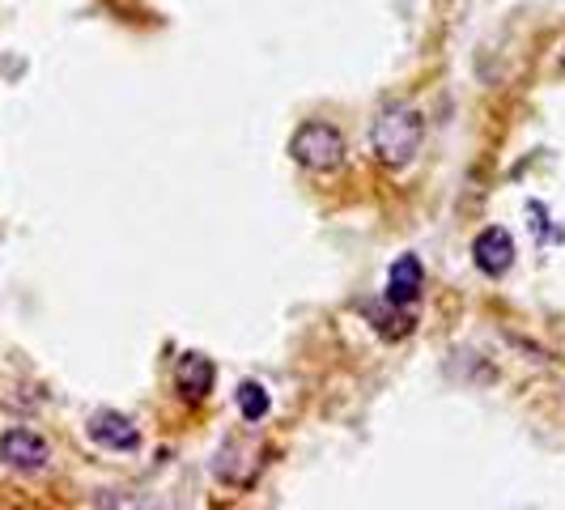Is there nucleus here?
<instances>
[{
    "label": "nucleus",
    "mask_w": 565,
    "mask_h": 510,
    "mask_svg": "<svg viewBox=\"0 0 565 510\" xmlns=\"http://www.w3.org/2000/svg\"><path fill=\"white\" fill-rule=\"evenodd\" d=\"M0 459L18 472H43L52 464V443L30 425H13L0 434Z\"/></svg>",
    "instance_id": "3"
},
{
    "label": "nucleus",
    "mask_w": 565,
    "mask_h": 510,
    "mask_svg": "<svg viewBox=\"0 0 565 510\" xmlns=\"http://www.w3.org/2000/svg\"><path fill=\"white\" fill-rule=\"evenodd\" d=\"M85 434L103 447V451H137L141 447V429L132 417H124V413H115V408H98V413H89V422H85Z\"/></svg>",
    "instance_id": "4"
},
{
    "label": "nucleus",
    "mask_w": 565,
    "mask_h": 510,
    "mask_svg": "<svg viewBox=\"0 0 565 510\" xmlns=\"http://www.w3.org/2000/svg\"><path fill=\"white\" fill-rule=\"evenodd\" d=\"M422 141H425V119L417 107H383V111L374 115V124H370V149H374V158L383 162V167L392 170H404L417 162V153H422Z\"/></svg>",
    "instance_id": "1"
},
{
    "label": "nucleus",
    "mask_w": 565,
    "mask_h": 510,
    "mask_svg": "<svg viewBox=\"0 0 565 510\" xmlns=\"http://www.w3.org/2000/svg\"><path fill=\"white\" fill-rule=\"evenodd\" d=\"M557 68H562V73H565V47H562V60H557Z\"/></svg>",
    "instance_id": "10"
},
{
    "label": "nucleus",
    "mask_w": 565,
    "mask_h": 510,
    "mask_svg": "<svg viewBox=\"0 0 565 510\" xmlns=\"http://www.w3.org/2000/svg\"><path fill=\"white\" fill-rule=\"evenodd\" d=\"M103 510H158V507L145 502V498H132V493H107V498H103Z\"/></svg>",
    "instance_id": "9"
},
{
    "label": "nucleus",
    "mask_w": 565,
    "mask_h": 510,
    "mask_svg": "<svg viewBox=\"0 0 565 510\" xmlns=\"http://www.w3.org/2000/svg\"><path fill=\"white\" fill-rule=\"evenodd\" d=\"M234 404H238V417H243V422L259 425L264 417H268V408H273V396H268V387H264V383L247 379V383H238Z\"/></svg>",
    "instance_id": "8"
},
{
    "label": "nucleus",
    "mask_w": 565,
    "mask_h": 510,
    "mask_svg": "<svg viewBox=\"0 0 565 510\" xmlns=\"http://www.w3.org/2000/svg\"><path fill=\"white\" fill-rule=\"evenodd\" d=\"M425 289V268L417 255H399L396 264H392V273H387V302H396V307H413L417 298H422Z\"/></svg>",
    "instance_id": "6"
},
{
    "label": "nucleus",
    "mask_w": 565,
    "mask_h": 510,
    "mask_svg": "<svg viewBox=\"0 0 565 510\" xmlns=\"http://www.w3.org/2000/svg\"><path fill=\"white\" fill-rule=\"evenodd\" d=\"M289 153H294L298 167L311 170V174H337V170L344 167L349 145H344V132H340L337 124H328V119H307V124L294 128Z\"/></svg>",
    "instance_id": "2"
},
{
    "label": "nucleus",
    "mask_w": 565,
    "mask_h": 510,
    "mask_svg": "<svg viewBox=\"0 0 565 510\" xmlns=\"http://www.w3.org/2000/svg\"><path fill=\"white\" fill-rule=\"evenodd\" d=\"M213 379H217V370H213V362H209L204 353H183L179 366H174V387L188 400L209 396V392H213Z\"/></svg>",
    "instance_id": "7"
},
{
    "label": "nucleus",
    "mask_w": 565,
    "mask_h": 510,
    "mask_svg": "<svg viewBox=\"0 0 565 510\" xmlns=\"http://www.w3.org/2000/svg\"><path fill=\"white\" fill-rule=\"evenodd\" d=\"M472 259L484 277H507L510 264H514V238H510L507 226H484L477 238H472Z\"/></svg>",
    "instance_id": "5"
}]
</instances>
